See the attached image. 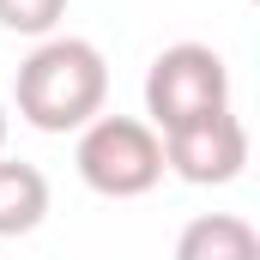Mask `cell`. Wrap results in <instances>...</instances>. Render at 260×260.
Masks as SVG:
<instances>
[{
  "mask_svg": "<svg viewBox=\"0 0 260 260\" xmlns=\"http://www.w3.org/2000/svg\"><path fill=\"white\" fill-rule=\"evenodd\" d=\"M109 97V67L103 49L85 43V37H43L24 67H18V85H12V103H18V121H30L37 133H79Z\"/></svg>",
  "mask_w": 260,
  "mask_h": 260,
  "instance_id": "6da1fadb",
  "label": "cell"
},
{
  "mask_svg": "<svg viewBox=\"0 0 260 260\" xmlns=\"http://www.w3.org/2000/svg\"><path fill=\"white\" fill-rule=\"evenodd\" d=\"M73 170L103 200H139L164 182V139L139 115H91L73 145Z\"/></svg>",
  "mask_w": 260,
  "mask_h": 260,
  "instance_id": "7a4b0ae2",
  "label": "cell"
},
{
  "mask_svg": "<svg viewBox=\"0 0 260 260\" xmlns=\"http://www.w3.org/2000/svg\"><path fill=\"white\" fill-rule=\"evenodd\" d=\"M224 103H230V67L206 43H170L145 67V121L157 133L182 127L206 109H224Z\"/></svg>",
  "mask_w": 260,
  "mask_h": 260,
  "instance_id": "3957f363",
  "label": "cell"
},
{
  "mask_svg": "<svg viewBox=\"0 0 260 260\" xmlns=\"http://www.w3.org/2000/svg\"><path fill=\"white\" fill-rule=\"evenodd\" d=\"M157 139H164V170L182 176L188 188H230L248 170V127L230 103L206 109L182 127H164Z\"/></svg>",
  "mask_w": 260,
  "mask_h": 260,
  "instance_id": "277c9868",
  "label": "cell"
},
{
  "mask_svg": "<svg viewBox=\"0 0 260 260\" xmlns=\"http://www.w3.org/2000/svg\"><path fill=\"white\" fill-rule=\"evenodd\" d=\"M49 218V176L0 151V236H30Z\"/></svg>",
  "mask_w": 260,
  "mask_h": 260,
  "instance_id": "5b68a950",
  "label": "cell"
},
{
  "mask_svg": "<svg viewBox=\"0 0 260 260\" xmlns=\"http://www.w3.org/2000/svg\"><path fill=\"white\" fill-rule=\"evenodd\" d=\"M260 236L254 224L230 218V212H212V218H194L182 236H176V260H254Z\"/></svg>",
  "mask_w": 260,
  "mask_h": 260,
  "instance_id": "8992f818",
  "label": "cell"
},
{
  "mask_svg": "<svg viewBox=\"0 0 260 260\" xmlns=\"http://www.w3.org/2000/svg\"><path fill=\"white\" fill-rule=\"evenodd\" d=\"M67 18V0H0V30L12 37H49Z\"/></svg>",
  "mask_w": 260,
  "mask_h": 260,
  "instance_id": "52a82bcc",
  "label": "cell"
},
{
  "mask_svg": "<svg viewBox=\"0 0 260 260\" xmlns=\"http://www.w3.org/2000/svg\"><path fill=\"white\" fill-rule=\"evenodd\" d=\"M0 151H6V103H0Z\"/></svg>",
  "mask_w": 260,
  "mask_h": 260,
  "instance_id": "ba28073f",
  "label": "cell"
}]
</instances>
